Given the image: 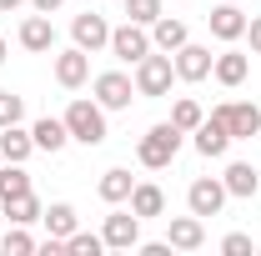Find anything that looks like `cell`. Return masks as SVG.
I'll use <instances>...</instances> for the list:
<instances>
[{
  "label": "cell",
  "instance_id": "obj_1",
  "mask_svg": "<svg viewBox=\"0 0 261 256\" xmlns=\"http://www.w3.org/2000/svg\"><path fill=\"white\" fill-rule=\"evenodd\" d=\"M181 136H186L181 126H171V121H156V126L141 136V146H136V161H141L146 171H166V166L176 161V151H181Z\"/></svg>",
  "mask_w": 261,
  "mask_h": 256
},
{
  "label": "cell",
  "instance_id": "obj_2",
  "mask_svg": "<svg viewBox=\"0 0 261 256\" xmlns=\"http://www.w3.org/2000/svg\"><path fill=\"white\" fill-rule=\"evenodd\" d=\"M65 131H70V141H81V146H100L111 131H106V106H100L96 96L91 100H70L65 106Z\"/></svg>",
  "mask_w": 261,
  "mask_h": 256
},
{
  "label": "cell",
  "instance_id": "obj_3",
  "mask_svg": "<svg viewBox=\"0 0 261 256\" xmlns=\"http://www.w3.org/2000/svg\"><path fill=\"white\" fill-rule=\"evenodd\" d=\"M171 81H176V61H171V56H156V50H151V56H146V61H136V96H171Z\"/></svg>",
  "mask_w": 261,
  "mask_h": 256
},
{
  "label": "cell",
  "instance_id": "obj_4",
  "mask_svg": "<svg viewBox=\"0 0 261 256\" xmlns=\"http://www.w3.org/2000/svg\"><path fill=\"white\" fill-rule=\"evenodd\" d=\"M116 61H126V65H136V61H146L156 45H151V25H136V20H126V25H111V45H106Z\"/></svg>",
  "mask_w": 261,
  "mask_h": 256
},
{
  "label": "cell",
  "instance_id": "obj_5",
  "mask_svg": "<svg viewBox=\"0 0 261 256\" xmlns=\"http://www.w3.org/2000/svg\"><path fill=\"white\" fill-rule=\"evenodd\" d=\"M211 116L226 121L231 141H251V136H261V111L251 106V100H226V106H216Z\"/></svg>",
  "mask_w": 261,
  "mask_h": 256
},
{
  "label": "cell",
  "instance_id": "obj_6",
  "mask_svg": "<svg viewBox=\"0 0 261 256\" xmlns=\"http://www.w3.org/2000/svg\"><path fill=\"white\" fill-rule=\"evenodd\" d=\"M186 206H191L201 221H206V216H221V206H226V181H216V176H196L191 186H186Z\"/></svg>",
  "mask_w": 261,
  "mask_h": 256
},
{
  "label": "cell",
  "instance_id": "obj_7",
  "mask_svg": "<svg viewBox=\"0 0 261 256\" xmlns=\"http://www.w3.org/2000/svg\"><path fill=\"white\" fill-rule=\"evenodd\" d=\"M91 91H96V100L106 111H126L130 96H136V81H130L126 70H100L96 81H91Z\"/></svg>",
  "mask_w": 261,
  "mask_h": 256
},
{
  "label": "cell",
  "instance_id": "obj_8",
  "mask_svg": "<svg viewBox=\"0 0 261 256\" xmlns=\"http://www.w3.org/2000/svg\"><path fill=\"white\" fill-rule=\"evenodd\" d=\"M70 40H75L81 50H91V56L106 50V45H111V25H106V15H96V10L86 5V10L70 20Z\"/></svg>",
  "mask_w": 261,
  "mask_h": 256
},
{
  "label": "cell",
  "instance_id": "obj_9",
  "mask_svg": "<svg viewBox=\"0 0 261 256\" xmlns=\"http://www.w3.org/2000/svg\"><path fill=\"white\" fill-rule=\"evenodd\" d=\"M100 236H106V251H130V246H141V216L136 211H111Z\"/></svg>",
  "mask_w": 261,
  "mask_h": 256
},
{
  "label": "cell",
  "instance_id": "obj_10",
  "mask_svg": "<svg viewBox=\"0 0 261 256\" xmlns=\"http://www.w3.org/2000/svg\"><path fill=\"white\" fill-rule=\"evenodd\" d=\"M246 20H251V15H241V5H236V0H221V5L206 15L211 35H216V40H226V45H236V40L246 35Z\"/></svg>",
  "mask_w": 261,
  "mask_h": 256
},
{
  "label": "cell",
  "instance_id": "obj_11",
  "mask_svg": "<svg viewBox=\"0 0 261 256\" xmlns=\"http://www.w3.org/2000/svg\"><path fill=\"white\" fill-rule=\"evenodd\" d=\"M171 61H176V81H191V86H196V81H206V75H211V61H216V56H211V45L186 40Z\"/></svg>",
  "mask_w": 261,
  "mask_h": 256
},
{
  "label": "cell",
  "instance_id": "obj_12",
  "mask_svg": "<svg viewBox=\"0 0 261 256\" xmlns=\"http://www.w3.org/2000/svg\"><path fill=\"white\" fill-rule=\"evenodd\" d=\"M166 241H171V251H196V246H206V226L201 216H166Z\"/></svg>",
  "mask_w": 261,
  "mask_h": 256
},
{
  "label": "cell",
  "instance_id": "obj_13",
  "mask_svg": "<svg viewBox=\"0 0 261 256\" xmlns=\"http://www.w3.org/2000/svg\"><path fill=\"white\" fill-rule=\"evenodd\" d=\"M86 75H91V50L70 45V50L56 56V81H61L65 91H81V86H86Z\"/></svg>",
  "mask_w": 261,
  "mask_h": 256
},
{
  "label": "cell",
  "instance_id": "obj_14",
  "mask_svg": "<svg viewBox=\"0 0 261 256\" xmlns=\"http://www.w3.org/2000/svg\"><path fill=\"white\" fill-rule=\"evenodd\" d=\"M191 136H196V151H201L206 161H216V156H226V151H231V131H226V121H216V116H206Z\"/></svg>",
  "mask_w": 261,
  "mask_h": 256
},
{
  "label": "cell",
  "instance_id": "obj_15",
  "mask_svg": "<svg viewBox=\"0 0 261 256\" xmlns=\"http://www.w3.org/2000/svg\"><path fill=\"white\" fill-rule=\"evenodd\" d=\"M20 45L35 50V56H50V50H56V25H50V15H40V10H35L31 20L20 25Z\"/></svg>",
  "mask_w": 261,
  "mask_h": 256
},
{
  "label": "cell",
  "instance_id": "obj_16",
  "mask_svg": "<svg viewBox=\"0 0 261 256\" xmlns=\"http://www.w3.org/2000/svg\"><path fill=\"white\" fill-rule=\"evenodd\" d=\"M130 211H136L141 221L166 216V191L156 186V181H136V186H130Z\"/></svg>",
  "mask_w": 261,
  "mask_h": 256
},
{
  "label": "cell",
  "instance_id": "obj_17",
  "mask_svg": "<svg viewBox=\"0 0 261 256\" xmlns=\"http://www.w3.org/2000/svg\"><path fill=\"white\" fill-rule=\"evenodd\" d=\"M186 40H191V31H186V20H176V15H161V20L151 25V45L166 50V56H176Z\"/></svg>",
  "mask_w": 261,
  "mask_h": 256
},
{
  "label": "cell",
  "instance_id": "obj_18",
  "mask_svg": "<svg viewBox=\"0 0 261 256\" xmlns=\"http://www.w3.org/2000/svg\"><path fill=\"white\" fill-rule=\"evenodd\" d=\"M211 75H216L221 86H241V81L251 75V56H246V50H221V56L211 61Z\"/></svg>",
  "mask_w": 261,
  "mask_h": 256
},
{
  "label": "cell",
  "instance_id": "obj_19",
  "mask_svg": "<svg viewBox=\"0 0 261 256\" xmlns=\"http://www.w3.org/2000/svg\"><path fill=\"white\" fill-rule=\"evenodd\" d=\"M221 181H226V196H241V201H251V196L261 191V176H256V166H251V161H231Z\"/></svg>",
  "mask_w": 261,
  "mask_h": 256
},
{
  "label": "cell",
  "instance_id": "obj_20",
  "mask_svg": "<svg viewBox=\"0 0 261 256\" xmlns=\"http://www.w3.org/2000/svg\"><path fill=\"white\" fill-rule=\"evenodd\" d=\"M31 151H35V136L31 131H20V126H0V161H31Z\"/></svg>",
  "mask_w": 261,
  "mask_h": 256
},
{
  "label": "cell",
  "instance_id": "obj_21",
  "mask_svg": "<svg viewBox=\"0 0 261 256\" xmlns=\"http://www.w3.org/2000/svg\"><path fill=\"white\" fill-rule=\"evenodd\" d=\"M31 136H35V151H65V141H70V131H65V121H56V116H40L31 126Z\"/></svg>",
  "mask_w": 261,
  "mask_h": 256
},
{
  "label": "cell",
  "instance_id": "obj_22",
  "mask_svg": "<svg viewBox=\"0 0 261 256\" xmlns=\"http://www.w3.org/2000/svg\"><path fill=\"white\" fill-rule=\"evenodd\" d=\"M130 186H136V181H130V171H126V166H111V171H106V176L96 181L100 201H111V206H121V201H130Z\"/></svg>",
  "mask_w": 261,
  "mask_h": 256
},
{
  "label": "cell",
  "instance_id": "obj_23",
  "mask_svg": "<svg viewBox=\"0 0 261 256\" xmlns=\"http://www.w3.org/2000/svg\"><path fill=\"white\" fill-rule=\"evenodd\" d=\"M40 221H45V236H70V231H75V206H70V201H56V206H45V211H40Z\"/></svg>",
  "mask_w": 261,
  "mask_h": 256
},
{
  "label": "cell",
  "instance_id": "obj_24",
  "mask_svg": "<svg viewBox=\"0 0 261 256\" xmlns=\"http://www.w3.org/2000/svg\"><path fill=\"white\" fill-rule=\"evenodd\" d=\"M25 191H31L25 166H20V161H5V166H0V206H5V201H15V196H25Z\"/></svg>",
  "mask_w": 261,
  "mask_h": 256
},
{
  "label": "cell",
  "instance_id": "obj_25",
  "mask_svg": "<svg viewBox=\"0 0 261 256\" xmlns=\"http://www.w3.org/2000/svg\"><path fill=\"white\" fill-rule=\"evenodd\" d=\"M40 201H35V191H25V196H15V201H5V216H10V226H31V221H40Z\"/></svg>",
  "mask_w": 261,
  "mask_h": 256
},
{
  "label": "cell",
  "instance_id": "obj_26",
  "mask_svg": "<svg viewBox=\"0 0 261 256\" xmlns=\"http://www.w3.org/2000/svg\"><path fill=\"white\" fill-rule=\"evenodd\" d=\"M201 121H206V111H201V106H196L191 96H181L176 106H171V126H181L186 136H191V131L201 126Z\"/></svg>",
  "mask_w": 261,
  "mask_h": 256
},
{
  "label": "cell",
  "instance_id": "obj_27",
  "mask_svg": "<svg viewBox=\"0 0 261 256\" xmlns=\"http://www.w3.org/2000/svg\"><path fill=\"white\" fill-rule=\"evenodd\" d=\"M35 246H40V241H35L25 226H10V231L0 236V251H5V256H31Z\"/></svg>",
  "mask_w": 261,
  "mask_h": 256
},
{
  "label": "cell",
  "instance_id": "obj_28",
  "mask_svg": "<svg viewBox=\"0 0 261 256\" xmlns=\"http://www.w3.org/2000/svg\"><path fill=\"white\" fill-rule=\"evenodd\" d=\"M65 251L70 256H100L106 251V236H96V231H70L65 236Z\"/></svg>",
  "mask_w": 261,
  "mask_h": 256
},
{
  "label": "cell",
  "instance_id": "obj_29",
  "mask_svg": "<svg viewBox=\"0 0 261 256\" xmlns=\"http://www.w3.org/2000/svg\"><path fill=\"white\" fill-rule=\"evenodd\" d=\"M126 20H136V25H156V20H161V0H126Z\"/></svg>",
  "mask_w": 261,
  "mask_h": 256
},
{
  "label": "cell",
  "instance_id": "obj_30",
  "mask_svg": "<svg viewBox=\"0 0 261 256\" xmlns=\"http://www.w3.org/2000/svg\"><path fill=\"white\" fill-rule=\"evenodd\" d=\"M20 116H25V96L0 91V126H20Z\"/></svg>",
  "mask_w": 261,
  "mask_h": 256
},
{
  "label": "cell",
  "instance_id": "obj_31",
  "mask_svg": "<svg viewBox=\"0 0 261 256\" xmlns=\"http://www.w3.org/2000/svg\"><path fill=\"white\" fill-rule=\"evenodd\" d=\"M221 251L226 256H246L251 251V236H246V231H231V236H221Z\"/></svg>",
  "mask_w": 261,
  "mask_h": 256
},
{
  "label": "cell",
  "instance_id": "obj_32",
  "mask_svg": "<svg viewBox=\"0 0 261 256\" xmlns=\"http://www.w3.org/2000/svg\"><path fill=\"white\" fill-rule=\"evenodd\" d=\"M246 40H251V56H261V15L246 20Z\"/></svg>",
  "mask_w": 261,
  "mask_h": 256
},
{
  "label": "cell",
  "instance_id": "obj_33",
  "mask_svg": "<svg viewBox=\"0 0 261 256\" xmlns=\"http://www.w3.org/2000/svg\"><path fill=\"white\" fill-rule=\"evenodd\" d=\"M31 5H35V10H40V15H56V10H61L65 0H31Z\"/></svg>",
  "mask_w": 261,
  "mask_h": 256
},
{
  "label": "cell",
  "instance_id": "obj_34",
  "mask_svg": "<svg viewBox=\"0 0 261 256\" xmlns=\"http://www.w3.org/2000/svg\"><path fill=\"white\" fill-rule=\"evenodd\" d=\"M141 251H146V256H166V251H171V241H146Z\"/></svg>",
  "mask_w": 261,
  "mask_h": 256
},
{
  "label": "cell",
  "instance_id": "obj_35",
  "mask_svg": "<svg viewBox=\"0 0 261 256\" xmlns=\"http://www.w3.org/2000/svg\"><path fill=\"white\" fill-rule=\"evenodd\" d=\"M25 0H0V15H10V10H20Z\"/></svg>",
  "mask_w": 261,
  "mask_h": 256
},
{
  "label": "cell",
  "instance_id": "obj_36",
  "mask_svg": "<svg viewBox=\"0 0 261 256\" xmlns=\"http://www.w3.org/2000/svg\"><path fill=\"white\" fill-rule=\"evenodd\" d=\"M0 65H5V35H0Z\"/></svg>",
  "mask_w": 261,
  "mask_h": 256
},
{
  "label": "cell",
  "instance_id": "obj_37",
  "mask_svg": "<svg viewBox=\"0 0 261 256\" xmlns=\"http://www.w3.org/2000/svg\"><path fill=\"white\" fill-rule=\"evenodd\" d=\"M86 5H96V0H86Z\"/></svg>",
  "mask_w": 261,
  "mask_h": 256
}]
</instances>
